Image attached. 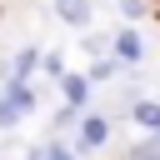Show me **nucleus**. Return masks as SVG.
<instances>
[{"label":"nucleus","instance_id":"f257e3e1","mask_svg":"<svg viewBox=\"0 0 160 160\" xmlns=\"http://www.w3.org/2000/svg\"><path fill=\"white\" fill-rule=\"evenodd\" d=\"M135 125L160 130V105H155V100H135Z\"/></svg>","mask_w":160,"mask_h":160},{"label":"nucleus","instance_id":"0eeeda50","mask_svg":"<svg viewBox=\"0 0 160 160\" xmlns=\"http://www.w3.org/2000/svg\"><path fill=\"white\" fill-rule=\"evenodd\" d=\"M135 160H160V140H145V145L135 150Z\"/></svg>","mask_w":160,"mask_h":160},{"label":"nucleus","instance_id":"39448f33","mask_svg":"<svg viewBox=\"0 0 160 160\" xmlns=\"http://www.w3.org/2000/svg\"><path fill=\"white\" fill-rule=\"evenodd\" d=\"M80 135H85V145H100V140H105V120H100V115H90Z\"/></svg>","mask_w":160,"mask_h":160},{"label":"nucleus","instance_id":"423d86ee","mask_svg":"<svg viewBox=\"0 0 160 160\" xmlns=\"http://www.w3.org/2000/svg\"><path fill=\"white\" fill-rule=\"evenodd\" d=\"M15 115H20V105L10 95H0V125H15Z\"/></svg>","mask_w":160,"mask_h":160},{"label":"nucleus","instance_id":"7ed1b4c3","mask_svg":"<svg viewBox=\"0 0 160 160\" xmlns=\"http://www.w3.org/2000/svg\"><path fill=\"white\" fill-rule=\"evenodd\" d=\"M115 55H120V60H140V35H130V30L115 35Z\"/></svg>","mask_w":160,"mask_h":160},{"label":"nucleus","instance_id":"1a4fd4ad","mask_svg":"<svg viewBox=\"0 0 160 160\" xmlns=\"http://www.w3.org/2000/svg\"><path fill=\"white\" fill-rule=\"evenodd\" d=\"M120 5H125V15H140L145 10V0H120Z\"/></svg>","mask_w":160,"mask_h":160},{"label":"nucleus","instance_id":"6e6552de","mask_svg":"<svg viewBox=\"0 0 160 160\" xmlns=\"http://www.w3.org/2000/svg\"><path fill=\"white\" fill-rule=\"evenodd\" d=\"M45 160H75V155H70L65 145H50V150H45Z\"/></svg>","mask_w":160,"mask_h":160},{"label":"nucleus","instance_id":"20e7f679","mask_svg":"<svg viewBox=\"0 0 160 160\" xmlns=\"http://www.w3.org/2000/svg\"><path fill=\"white\" fill-rule=\"evenodd\" d=\"M65 95H70V105H85V95H90V80H85V75H65Z\"/></svg>","mask_w":160,"mask_h":160},{"label":"nucleus","instance_id":"f03ea898","mask_svg":"<svg viewBox=\"0 0 160 160\" xmlns=\"http://www.w3.org/2000/svg\"><path fill=\"white\" fill-rule=\"evenodd\" d=\"M60 15H65L70 25H85V20H90V5H85V0H60Z\"/></svg>","mask_w":160,"mask_h":160},{"label":"nucleus","instance_id":"9d476101","mask_svg":"<svg viewBox=\"0 0 160 160\" xmlns=\"http://www.w3.org/2000/svg\"><path fill=\"white\" fill-rule=\"evenodd\" d=\"M30 160H40V155H30Z\"/></svg>","mask_w":160,"mask_h":160}]
</instances>
